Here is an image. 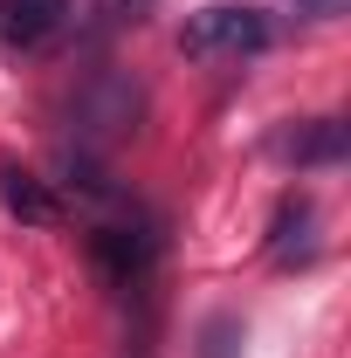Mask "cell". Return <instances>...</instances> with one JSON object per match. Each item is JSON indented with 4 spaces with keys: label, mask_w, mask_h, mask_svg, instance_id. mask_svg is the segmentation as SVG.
I'll return each mask as SVG.
<instances>
[{
    "label": "cell",
    "mask_w": 351,
    "mask_h": 358,
    "mask_svg": "<svg viewBox=\"0 0 351 358\" xmlns=\"http://www.w3.org/2000/svg\"><path fill=\"white\" fill-rule=\"evenodd\" d=\"M345 152H351L345 117H310L296 131H275V159H289V166H338Z\"/></svg>",
    "instance_id": "cell-5"
},
{
    "label": "cell",
    "mask_w": 351,
    "mask_h": 358,
    "mask_svg": "<svg viewBox=\"0 0 351 358\" xmlns=\"http://www.w3.org/2000/svg\"><path fill=\"white\" fill-rule=\"evenodd\" d=\"M62 21H69V0H0V35H7L14 48L48 42Z\"/></svg>",
    "instance_id": "cell-6"
},
{
    "label": "cell",
    "mask_w": 351,
    "mask_h": 358,
    "mask_svg": "<svg viewBox=\"0 0 351 358\" xmlns=\"http://www.w3.org/2000/svg\"><path fill=\"white\" fill-rule=\"evenodd\" d=\"M159 0H89V35H117V28H145Z\"/></svg>",
    "instance_id": "cell-7"
},
{
    "label": "cell",
    "mask_w": 351,
    "mask_h": 358,
    "mask_svg": "<svg viewBox=\"0 0 351 358\" xmlns=\"http://www.w3.org/2000/svg\"><path fill=\"white\" fill-rule=\"evenodd\" d=\"M275 14L268 7H248V0H214V7H200V14H186V28H179V48L193 55V62H241V55H262L275 48Z\"/></svg>",
    "instance_id": "cell-1"
},
{
    "label": "cell",
    "mask_w": 351,
    "mask_h": 358,
    "mask_svg": "<svg viewBox=\"0 0 351 358\" xmlns=\"http://www.w3.org/2000/svg\"><path fill=\"white\" fill-rule=\"evenodd\" d=\"M317 200L310 193H282L275 221H268V262L275 268H310L317 262Z\"/></svg>",
    "instance_id": "cell-3"
},
{
    "label": "cell",
    "mask_w": 351,
    "mask_h": 358,
    "mask_svg": "<svg viewBox=\"0 0 351 358\" xmlns=\"http://www.w3.org/2000/svg\"><path fill=\"white\" fill-rule=\"evenodd\" d=\"M0 200H7V214L21 227H62L69 221V207L48 193L42 173H28V166H0Z\"/></svg>",
    "instance_id": "cell-4"
},
{
    "label": "cell",
    "mask_w": 351,
    "mask_h": 358,
    "mask_svg": "<svg viewBox=\"0 0 351 358\" xmlns=\"http://www.w3.org/2000/svg\"><path fill=\"white\" fill-rule=\"evenodd\" d=\"M296 14H310V21H338L345 14V0H289Z\"/></svg>",
    "instance_id": "cell-8"
},
{
    "label": "cell",
    "mask_w": 351,
    "mask_h": 358,
    "mask_svg": "<svg viewBox=\"0 0 351 358\" xmlns=\"http://www.w3.org/2000/svg\"><path fill=\"white\" fill-rule=\"evenodd\" d=\"M89 248H96V268H103L117 289H131V282H145V268H152V255H159V234H152V227H131V214H124V221L96 227Z\"/></svg>",
    "instance_id": "cell-2"
}]
</instances>
